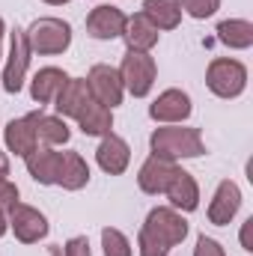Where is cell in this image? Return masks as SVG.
<instances>
[{
  "label": "cell",
  "mask_w": 253,
  "mask_h": 256,
  "mask_svg": "<svg viewBox=\"0 0 253 256\" xmlns=\"http://www.w3.org/2000/svg\"><path fill=\"white\" fill-rule=\"evenodd\" d=\"M143 15L158 30H176L182 24V0H143Z\"/></svg>",
  "instance_id": "7402d4cb"
},
{
  "label": "cell",
  "mask_w": 253,
  "mask_h": 256,
  "mask_svg": "<svg viewBox=\"0 0 253 256\" xmlns=\"http://www.w3.org/2000/svg\"><path fill=\"white\" fill-rule=\"evenodd\" d=\"M250 226H253V218H248V220H244V230H242V244H244V250H253V244H250Z\"/></svg>",
  "instance_id": "f546056e"
},
{
  "label": "cell",
  "mask_w": 253,
  "mask_h": 256,
  "mask_svg": "<svg viewBox=\"0 0 253 256\" xmlns=\"http://www.w3.org/2000/svg\"><path fill=\"white\" fill-rule=\"evenodd\" d=\"M6 179H9V155L0 152V182H6Z\"/></svg>",
  "instance_id": "4dcf8cb0"
},
{
  "label": "cell",
  "mask_w": 253,
  "mask_h": 256,
  "mask_svg": "<svg viewBox=\"0 0 253 256\" xmlns=\"http://www.w3.org/2000/svg\"><path fill=\"white\" fill-rule=\"evenodd\" d=\"M42 3H48V6H66L68 0H42Z\"/></svg>",
  "instance_id": "d6a6232c"
},
{
  "label": "cell",
  "mask_w": 253,
  "mask_h": 256,
  "mask_svg": "<svg viewBox=\"0 0 253 256\" xmlns=\"http://www.w3.org/2000/svg\"><path fill=\"white\" fill-rule=\"evenodd\" d=\"M102 250H104V256H134L131 242L126 238V232H120L116 226H104L102 230Z\"/></svg>",
  "instance_id": "d4e9b609"
},
{
  "label": "cell",
  "mask_w": 253,
  "mask_h": 256,
  "mask_svg": "<svg viewBox=\"0 0 253 256\" xmlns=\"http://www.w3.org/2000/svg\"><path fill=\"white\" fill-rule=\"evenodd\" d=\"M84 80H86V86H90V96H92L98 104H104V108H110V110H114L116 104H122L126 86H122V78H120V72H116L114 66H108V63L92 66Z\"/></svg>",
  "instance_id": "52a82bcc"
},
{
  "label": "cell",
  "mask_w": 253,
  "mask_h": 256,
  "mask_svg": "<svg viewBox=\"0 0 253 256\" xmlns=\"http://www.w3.org/2000/svg\"><path fill=\"white\" fill-rule=\"evenodd\" d=\"M6 218H9V226H12V232L21 244H36L48 236V218L39 208L27 206V202H15L6 212Z\"/></svg>",
  "instance_id": "ba28073f"
},
{
  "label": "cell",
  "mask_w": 253,
  "mask_h": 256,
  "mask_svg": "<svg viewBox=\"0 0 253 256\" xmlns=\"http://www.w3.org/2000/svg\"><path fill=\"white\" fill-rule=\"evenodd\" d=\"M220 9V0H182V12H188L190 18L206 21Z\"/></svg>",
  "instance_id": "484cf974"
},
{
  "label": "cell",
  "mask_w": 253,
  "mask_h": 256,
  "mask_svg": "<svg viewBox=\"0 0 253 256\" xmlns=\"http://www.w3.org/2000/svg\"><path fill=\"white\" fill-rule=\"evenodd\" d=\"M66 80H68V74H66L63 68H57V66H45V68H39L36 74H33V80H30V96H33V102L42 108V104H51L54 98H57V92L66 86Z\"/></svg>",
  "instance_id": "ac0fdd59"
},
{
  "label": "cell",
  "mask_w": 253,
  "mask_h": 256,
  "mask_svg": "<svg viewBox=\"0 0 253 256\" xmlns=\"http://www.w3.org/2000/svg\"><path fill=\"white\" fill-rule=\"evenodd\" d=\"M116 72L122 78V86L134 98H146L155 86V78H158V66L149 51H126Z\"/></svg>",
  "instance_id": "5b68a950"
},
{
  "label": "cell",
  "mask_w": 253,
  "mask_h": 256,
  "mask_svg": "<svg viewBox=\"0 0 253 256\" xmlns=\"http://www.w3.org/2000/svg\"><path fill=\"white\" fill-rule=\"evenodd\" d=\"M90 98H92V96H90L86 80H84V78H68V80H66V86L57 92V98H54L57 116H72V120H78Z\"/></svg>",
  "instance_id": "e0dca14e"
},
{
  "label": "cell",
  "mask_w": 253,
  "mask_h": 256,
  "mask_svg": "<svg viewBox=\"0 0 253 256\" xmlns=\"http://www.w3.org/2000/svg\"><path fill=\"white\" fill-rule=\"evenodd\" d=\"M238 208H242V188L232 179H224L212 196V202H208V224L226 226V224H232Z\"/></svg>",
  "instance_id": "7c38bea8"
},
{
  "label": "cell",
  "mask_w": 253,
  "mask_h": 256,
  "mask_svg": "<svg viewBox=\"0 0 253 256\" xmlns=\"http://www.w3.org/2000/svg\"><path fill=\"white\" fill-rule=\"evenodd\" d=\"M218 39L232 51H248L253 45V24L244 18H226L218 24Z\"/></svg>",
  "instance_id": "603a6c76"
},
{
  "label": "cell",
  "mask_w": 253,
  "mask_h": 256,
  "mask_svg": "<svg viewBox=\"0 0 253 256\" xmlns=\"http://www.w3.org/2000/svg\"><path fill=\"white\" fill-rule=\"evenodd\" d=\"M78 126H80V131H84L86 137H104V134H110V128H114V110L104 108V104H98L96 98H90L86 108H84L80 116H78Z\"/></svg>",
  "instance_id": "44dd1931"
},
{
  "label": "cell",
  "mask_w": 253,
  "mask_h": 256,
  "mask_svg": "<svg viewBox=\"0 0 253 256\" xmlns=\"http://www.w3.org/2000/svg\"><path fill=\"white\" fill-rule=\"evenodd\" d=\"M60 158L63 152H57L54 146H42L33 155H27V173L33 176V182L39 185H57V173H60Z\"/></svg>",
  "instance_id": "d6986e66"
},
{
  "label": "cell",
  "mask_w": 253,
  "mask_h": 256,
  "mask_svg": "<svg viewBox=\"0 0 253 256\" xmlns=\"http://www.w3.org/2000/svg\"><path fill=\"white\" fill-rule=\"evenodd\" d=\"M36 137L45 146H60V143H68L72 131H68L63 116H48V114L39 110V116H36Z\"/></svg>",
  "instance_id": "cb8c5ba5"
},
{
  "label": "cell",
  "mask_w": 253,
  "mask_h": 256,
  "mask_svg": "<svg viewBox=\"0 0 253 256\" xmlns=\"http://www.w3.org/2000/svg\"><path fill=\"white\" fill-rule=\"evenodd\" d=\"M164 194L170 200V208H176V212H196L200 208V185L182 167H176V173H173V179H170Z\"/></svg>",
  "instance_id": "9a60e30c"
},
{
  "label": "cell",
  "mask_w": 253,
  "mask_h": 256,
  "mask_svg": "<svg viewBox=\"0 0 253 256\" xmlns=\"http://www.w3.org/2000/svg\"><path fill=\"white\" fill-rule=\"evenodd\" d=\"M176 173V161H167V158H158V155H149L137 173V185L140 191L149 194V196H158V194L167 191L170 179Z\"/></svg>",
  "instance_id": "5bb4252c"
},
{
  "label": "cell",
  "mask_w": 253,
  "mask_h": 256,
  "mask_svg": "<svg viewBox=\"0 0 253 256\" xmlns=\"http://www.w3.org/2000/svg\"><path fill=\"white\" fill-rule=\"evenodd\" d=\"M149 149L158 158L167 161H179V158H200L206 152V140L200 134V128L188 126H164L155 128L149 137Z\"/></svg>",
  "instance_id": "7a4b0ae2"
},
{
  "label": "cell",
  "mask_w": 253,
  "mask_h": 256,
  "mask_svg": "<svg viewBox=\"0 0 253 256\" xmlns=\"http://www.w3.org/2000/svg\"><path fill=\"white\" fill-rule=\"evenodd\" d=\"M206 86L218 98H238L248 90V66L232 57H214L206 68Z\"/></svg>",
  "instance_id": "277c9868"
},
{
  "label": "cell",
  "mask_w": 253,
  "mask_h": 256,
  "mask_svg": "<svg viewBox=\"0 0 253 256\" xmlns=\"http://www.w3.org/2000/svg\"><path fill=\"white\" fill-rule=\"evenodd\" d=\"M3 33H6V24H3V18H0V45H3ZM0 57H3V51H0Z\"/></svg>",
  "instance_id": "836d02e7"
},
{
  "label": "cell",
  "mask_w": 253,
  "mask_h": 256,
  "mask_svg": "<svg viewBox=\"0 0 253 256\" xmlns=\"http://www.w3.org/2000/svg\"><path fill=\"white\" fill-rule=\"evenodd\" d=\"M96 161L108 176H122L128 170V164H131V149H128V143L120 134L110 131V134L102 137V143L96 149Z\"/></svg>",
  "instance_id": "4fadbf2b"
},
{
  "label": "cell",
  "mask_w": 253,
  "mask_h": 256,
  "mask_svg": "<svg viewBox=\"0 0 253 256\" xmlns=\"http://www.w3.org/2000/svg\"><path fill=\"white\" fill-rule=\"evenodd\" d=\"M27 45L33 54L39 57H57V54H66L68 45H72V27L66 24L63 18H36L27 30Z\"/></svg>",
  "instance_id": "3957f363"
},
{
  "label": "cell",
  "mask_w": 253,
  "mask_h": 256,
  "mask_svg": "<svg viewBox=\"0 0 253 256\" xmlns=\"http://www.w3.org/2000/svg\"><path fill=\"white\" fill-rule=\"evenodd\" d=\"M63 256H92V250H90V238H86V236L68 238L66 248H63Z\"/></svg>",
  "instance_id": "83f0119b"
},
{
  "label": "cell",
  "mask_w": 253,
  "mask_h": 256,
  "mask_svg": "<svg viewBox=\"0 0 253 256\" xmlns=\"http://www.w3.org/2000/svg\"><path fill=\"white\" fill-rule=\"evenodd\" d=\"M42 110V108H39ZM39 110L21 116V120H9L3 128V140H6V149L18 158H27L39 149V137H36V116Z\"/></svg>",
  "instance_id": "9c48e42d"
},
{
  "label": "cell",
  "mask_w": 253,
  "mask_h": 256,
  "mask_svg": "<svg viewBox=\"0 0 253 256\" xmlns=\"http://www.w3.org/2000/svg\"><path fill=\"white\" fill-rule=\"evenodd\" d=\"M126 21H128V15L120 6H96L86 15V36L98 39V42L120 39L122 30H126Z\"/></svg>",
  "instance_id": "8fae6325"
},
{
  "label": "cell",
  "mask_w": 253,
  "mask_h": 256,
  "mask_svg": "<svg viewBox=\"0 0 253 256\" xmlns=\"http://www.w3.org/2000/svg\"><path fill=\"white\" fill-rule=\"evenodd\" d=\"M194 110L190 104V96L185 90H164L152 104H149V116L155 122H164V126H176V122H185Z\"/></svg>",
  "instance_id": "30bf717a"
},
{
  "label": "cell",
  "mask_w": 253,
  "mask_h": 256,
  "mask_svg": "<svg viewBox=\"0 0 253 256\" xmlns=\"http://www.w3.org/2000/svg\"><path fill=\"white\" fill-rule=\"evenodd\" d=\"M158 36H161V30H158L143 12L128 15L126 30H122V39H126L128 51H152V48L158 45Z\"/></svg>",
  "instance_id": "2e32d148"
},
{
  "label": "cell",
  "mask_w": 253,
  "mask_h": 256,
  "mask_svg": "<svg viewBox=\"0 0 253 256\" xmlns=\"http://www.w3.org/2000/svg\"><path fill=\"white\" fill-rule=\"evenodd\" d=\"M194 256H226V250L220 248V242H214L208 236H200L196 248H194Z\"/></svg>",
  "instance_id": "4316f807"
},
{
  "label": "cell",
  "mask_w": 253,
  "mask_h": 256,
  "mask_svg": "<svg viewBox=\"0 0 253 256\" xmlns=\"http://www.w3.org/2000/svg\"><path fill=\"white\" fill-rule=\"evenodd\" d=\"M30 45H27V33L24 27H12L9 33V60H6V68H3V90L18 96L21 86H24V74L30 68Z\"/></svg>",
  "instance_id": "8992f818"
},
{
  "label": "cell",
  "mask_w": 253,
  "mask_h": 256,
  "mask_svg": "<svg viewBox=\"0 0 253 256\" xmlns=\"http://www.w3.org/2000/svg\"><path fill=\"white\" fill-rule=\"evenodd\" d=\"M15 202H18V185H15V182H9V179H6V182H0V208H3V212H9Z\"/></svg>",
  "instance_id": "f1b7e54d"
},
{
  "label": "cell",
  "mask_w": 253,
  "mask_h": 256,
  "mask_svg": "<svg viewBox=\"0 0 253 256\" xmlns=\"http://www.w3.org/2000/svg\"><path fill=\"white\" fill-rule=\"evenodd\" d=\"M86 182H90V167H86L84 155L80 152H63L57 185L63 191H80V188H86Z\"/></svg>",
  "instance_id": "ffe728a7"
},
{
  "label": "cell",
  "mask_w": 253,
  "mask_h": 256,
  "mask_svg": "<svg viewBox=\"0 0 253 256\" xmlns=\"http://www.w3.org/2000/svg\"><path fill=\"white\" fill-rule=\"evenodd\" d=\"M185 238H188V220L182 218V212L170 206H155L137 232V250L140 256H167Z\"/></svg>",
  "instance_id": "6da1fadb"
},
{
  "label": "cell",
  "mask_w": 253,
  "mask_h": 256,
  "mask_svg": "<svg viewBox=\"0 0 253 256\" xmlns=\"http://www.w3.org/2000/svg\"><path fill=\"white\" fill-rule=\"evenodd\" d=\"M6 230H9V218H6V212L0 208V238L6 236Z\"/></svg>",
  "instance_id": "1f68e13d"
}]
</instances>
